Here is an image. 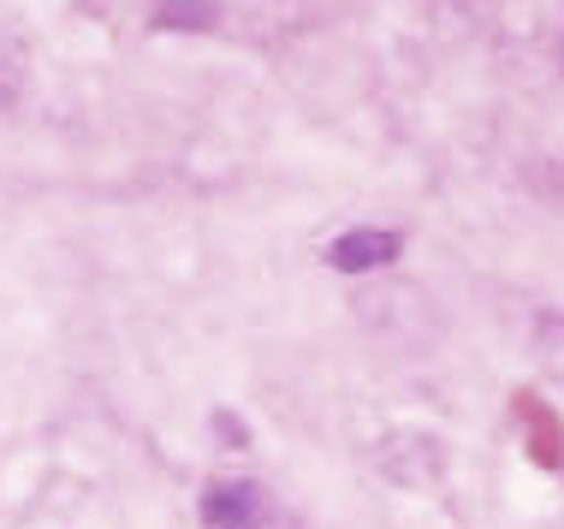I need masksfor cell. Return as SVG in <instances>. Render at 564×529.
<instances>
[{
	"instance_id": "obj_4",
	"label": "cell",
	"mask_w": 564,
	"mask_h": 529,
	"mask_svg": "<svg viewBox=\"0 0 564 529\" xmlns=\"http://www.w3.org/2000/svg\"><path fill=\"white\" fill-rule=\"evenodd\" d=\"M24 96V42L12 30H0V108Z\"/></svg>"
},
{
	"instance_id": "obj_3",
	"label": "cell",
	"mask_w": 564,
	"mask_h": 529,
	"mask_svg": "<svg viewBox=\"0 0 564 529\" xmlns=\"http://www.w3.org/2000/svg\"><path fill=\"white\" fill-rule=\"evenodd\" d=\"M215 19H220L215 0H161V7H155L161 30H208Z\"/></svg>"
},
{
	"instance_id": "obj_2",
	"label": "cell",
	"mask_w": 564,
	"mask_h": 529,
	"mask_svg": "<svg viewBox=\"0 0 564 529\" xmlns=\"http://www.w3.org/2000/svg\"><path fill=\"white\" fill-rule=\"evenodd\" d=\"M404 238L392 233V226H350L345 238H333L327 245V262L339 268V274H375V268L399 262Z\"/></svg>"
},
{
	"instance_id": "obj_1",
	"label": "cell",
	"mask_w": 564,
	"mask_h": 529,
	"mask_svg": "<svg viewBox=\"0 0 564 529\" xmlns=\"http://www.w3.org/2000/svg\"><path fill=\"white\" fill-rule=\"evenodd\" d=\"M203 523L208 529H262L268 494L256 482H208L203 488Z\"/></svg>"
}]
</instances>
